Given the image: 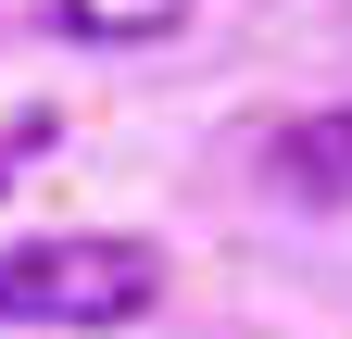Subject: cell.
I'll list each match as a JSON object with an SVG mask.
<instances>
[{"label": "cell", "instance_id": "6da1fadb", "mask_svg": "<svg viewBox=\"0 0 352 339\" xmlns=\"http://www.w3.org/2000/svg\"><path fill=\"white\" fill-rule=\"evenodd\" d=\"M164 251L151 239H25L0 251V327H126L151 314Z\"/></svg>", "mask_w": 352, "mask_h": 339}, {"label": "cell", "instance_id": "7a4b0ae2", "mask_svg": "<svg viewBox=\"0 0 352 339\" xmlns=\"http://www.w3.org/2000/svg\"><path fill=\"white\" fill-rule=\"evenodd\" d=\"M264 176H277L289 201H340V189H352V101L277 126V139H264Z\"/></svg>", "mask_w": 352, "mask_h": 339}, {"label": "cell", "instance_id": "3957f363", "mask_svg": "<svg viewBox=\"0 0 352 339\" xmlns=\"http://www.w3.org/2000/svg\"><path fill=\"white\" fill-rule=\"evenodd\" d=\"M38 13H51L63 38H164L189 0H38Z\"/></svg>", "mask_w": 352, "mask_h": 339}, {"label": "cell", "instance_id": "277c9868", "mask_svg": "<svg viewBox=\"0 0 352 339\" xmlns=\"http://www.w3.org/2000/svg\"><path fill=\"white\" fill-rule=\"evenodd\" d=\"M38 151H51V113H13V126H0V189H13Z\"/></svg>", "mask_w": 352, "mask_h": 339}]
</instances>
